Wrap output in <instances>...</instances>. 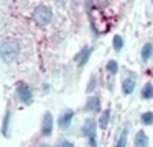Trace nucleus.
Returning a JSON list of instances; mask_svg holds the SVG:
<instances>
[{
    "mask_svg": "<svg viewBox=\"0 0 153 147\" xmlns=\"http://www.w3.org/2000/svg\"><path fill=\"white\" fill-rule=\"evenodd\" d=\"M109 119H110V110H109V108H105V110L102 111V114H100V118H99L100 129H105V127L109 126Z\"/></svg>",
    "mask_w": 153,
    "mask_h": 147,
    "instance_id": "nucleus-11",
    "label": "nucleus"
},
{
    "mask_svg": "<svg viewBox=\"0 0 153 147\" xmlns=\"http://www.w3.org/2000/svg\"><path fill=\"white\" fill-rule=\"evenodd\" d=\"M146 144H148V137H146L145 131L140 129L138 132L135 134V140H133V146H135V147H146Z\"/></svg>",
    "mask_w": 153,
    "mask_h": 147,
    "instance_id": "nucleus-9",
    "label": "nucleus"
},
{
    "mask_svg": "<svg viewBox=\"0 0 153 147\" xmlns=\"http://www.w3.org/2000/svg\"><path fill=\"white\" fill-rule=\"evenodd\" d=\"M96 129H97V124L92 118H87L82 124V134L87 136L89 139V146L91 147H97V139H96Z\"/></svg>",
    "mask_w": 153,
    "mask_h": 147,
    "instance_id": "nucleus-3",
    "label": "nucleus"
},
{
    "mask_svg": "<svg viewBox=\"0 0 153 147\" xmlns=\"http://www.w3.org/2000/svg\"><path fill=\"white\" fill-rule=\"evenodd\" d=\"M142 97L145 98V100H150V98L153 97V85H152V83H146L145 87H143V90H142Z\"/></svg>",
    "mask_w": 153,
    "mask_h": 147,
    "instance_id": "nucleus-13",
    "label": "nucleus"
},
{
    "mask_svg": "<svg viewBox=\"0 0 153 147\" xmlns=\"http://www.w3.org/2000/svg\"><path fill=\"white\" fill-rule=\"evenodd\" d=\"M112 44H114V49H115V51H120V49L123 48V38H122V36H119V34H115V36H114Z\"/></svg>",
    "mask_w": 153,
    "mask_h": 147,
    "instance_id": "nucleus-16",
    "label": "nucleus"
},
{
    "mask_svg": "<svg viewBox=\"0 0 153 147\" xmlns=\"http://www.w3.org/2000/svg\"><path fill=\"white\" fill-rule=\"evenodd\" d=\"M41 147H50V146H41Z\"/></svg>",
    "mask_w": 153,
    "mask_h": 147,
    "instance_id": "nucleus-21",
    "label": "nucleus"
},
{
    "mask_svg": "<svg viewBox=\"0 0 153 147\" xmlns=\"http://www.w3.org/2000/svg\"><path fill=\"white\" fill-rule=\"evenodd\" d=\"M142 123L146 124V126L153 123V113H152V111H146V113L142 114Z\"/></svg>",
    "mask_w": 153,
    "mask_h": 147,
    "instance_id": "nucleus-17",
    "label": "nucleus"
},
{
    "mask_svg": "<svg viewBox=\"0 0 153 147\" xmlns=\"http://www.w3.org/2000/svg\"><path fill=\"white\" fill-rule=\"evenodd\" d=\"M56 147H74V144L69 142V140H61V142L58 144Z\"/></svg>",
    "mask_w": 153,
    "mask_h": 147,
    "instance_id": "nucleus-19",
    "label": "nucleus"
},
{
    "mask_svg": "<svg viewBox=\"0 0 153 147\" xmlns=\"http://www.w3.org/2000/svg\"><path fill=\"white\" fill-rule=\"evenodd\" d=\"M127 136H128V129H123L122 134H120V137H119V140H117L115 147H125L127 146Z\"/></svg>",
    "mask_w": 153,
    "mask_h": 147,
    "instance_id": "nucleus-14",
    "label": "nucleus"
},
{
    "mask_svg": "<svg viewBox=\"0 0 153 147\" xmlns=\"http://www.w3.org/2000/svg\"><path fill=\"white\" fill-rule=\"evenodd\" d=\"M107 70H109V74H115V72L119 70L117 61H109V62H107Z\"/></svg>",
    "mask_w": 153,
    "mask_h": 147,
    "instance_id": "nucleus-18",
    "label": "nucleus"
},
{
    "mask_svg": "<svg viewBox=\"0 0 153 147\" xmlns=\"http://www.w3.org/2000/svg\"><path fill=\"white\" fill-rule=\"evenodd\" d=\"M8 123H10V111L5 113L4 124H2V134H4V136H8Z\"/></svg>",
    "mask_w": 153,
    "mask_h": 147,
    "instance_id": "nucleus-15",
    "label": "nucleus"
},
{
    "mask_svg": "<svg viewBox=\"0 0 153 147\" xmlns=\"http://www.w3.org/2000/svg\"><path fill=\"white\" fill-rule=\"evenodd\" d=\"M18 51H20V46L15 39H4L2 41V59L4 62H12L15 57L18 56Z\"/></svg>",
    "mask_w": 153,
    "mask_h": 147,
    "instance_id": "nucleus-1",
    "label": "nucleus"
},
{
    "mask_svg": "<svg viewBox=\"0 0 153 147\" xmlns=\"http://www.w3.org/2000/svg\"><path fill=\"white\" fill-rule=\"evenodd\" d=\"M94 83H96V78H91V82H89V85H87V91H92V88H94Z\"/></svg>",
    "mask_w": 153,
    "mask_h": 147,
    "instance_id": "nucleus-20",
    "label": "nucleus"
},
{
    "mask_svg": "<svg viewBox=\"0 0 153 147\" xmlns=\"http://www.w3.org/2000/svg\"><path fill=\"white\" fill-rule=\"evenodd\" d=\"M91 52H92V48H84L82 51L76 56V61H77V65H79V67H82L87 62V59L91 57Z\"/></svg>",
    "mask_w": 153,
    "mask_h": 147,
    "instance_id": "nucleus-8",
    "label": "nucleus"
},
{
    "mask_svg": "<svg viewBox=\"0 0 153 147\" xmlns=\"http://www.w3.org/2000/svg\"><path fill=\"white\" fill-rule=\"evenodd\" d=\"M51 18H53V12H51V8L48 5H38L36 8H35L33 20H35L36 25L45 26V25H48V23L51 21Z\"/></svg>",
    "mask_w": 153,
    "mask_h": 147,
    "instance_id": "nucleus-2",
    "label": "nucleus"
},
{
    "mask_svg": "<svg viewBox=\"0 0 153 147\" xmlns=\"http://www.w3.org/2000/svg\"><path fill=\"white\" fill-rule=\"evenodd\" d=\"M53 132V114L46 113L43 116V123H41V134L43 136H51Z\"/></svg>",
    "mask_w": 153,
    "mask_h": 147,
    "instance_id": "nucleus-5",
    "label": "nucleus"
},
{
    "mask_svg": "<svg viewBox=\"0 0 153 147\" xmlns=\"http://www.w3.org/2000/svg\"><path fill=\"white\" fill-rule=\"evenodd\" d=\"M135 77L133 75H128V77H125L123 78V82H122V91H123V95H130L133 90H135Z\"/></svg>",
    "mask_w": 153,
    "mask_h": 147,
    "instance_id": "nucleus-7",
    "label": "nucleus"
},
{
    "mask_svg": "<svg viewBox=\"0 0 153 147\" xmlns=\"http://www.w3.org/2000/svg\"><path fill=\"white\" fill-rule=\"evenodd\" d=\"M18 98L22 100V103H31V100H33V93H31L30 87L25 83L18 85Z\"/></svg>",
    "mask_w": 153,
    "mask_h": 147,
    "instance_id": "nucleus-4",
    "label": "nucleus"
},
{
    "mask_svg": "<svg viewBox=\"0 0 153 147\" xmlns=\"http://www.w3.org/2000/svg\"><path fill=\"white\" fill-rule=\"evenodd\" d=\"M73 116H74V111L73 110H66L63 114L59 116V119H58V124H59L61 129H68L71 124V121H73Z\"/></svg>",
    "mask_w": 153,
    "mask_h": 147,
    "instance_id": "nucleus-6",
    "label": "nucleus"
},
{
    "mask_svg": "<svg viewBox=\"0 0 153 147\" xmlns=\"http://www.w3.org/2000/svg\"><path fill=\"white\" fill-rule=\"evenodd\" d=\"M100 108V103H99V98L97 97H91L86 103V111H91V113H97Z\"/></svg>",
    "mask_w": 153,
    "mask_h": 147,
    "instance_id": "nucleus-10",
    "label": "nucleus"
},
{
    "mask_svg": "<svg viewBox=\"0 0 153 147\" xmlns=\"http://www.w3.org/2000/svg\"><path fill=\"white\" fill-rule=\"evenodd\" d=\"M152 3H153V0H152Z\"/></svg>",
    "mask_w": 153,
    "mask_h": 147,
    "instance_id": "nucleus-22",
    "label": "nucleus"
},
{
    "mask_svg": "<svg viewBox=\"0 0 153 147\" xmlns=\"http://www.w3.org/2000/svg\"><path fill=\"white\" fill-rule=\"evenodd\" d=\"M152 54H153V44L152 42H145L142 48V59L143 61H148L152 57Z\"/></svg>",
    "mask_w": 153,
    "mask_h": 147,
    "instance_id": "nucleus-12",
    "label": "nucleus"
}]
</instances>
